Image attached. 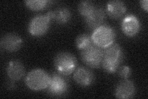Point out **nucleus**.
Returning a JSON list of instances; mask_svg holds the SVG:
<instances>
[{"label":"nucleus","instance_id":"7","mask_svg":"<svg viewBox=\"0 0 148 99\" xmlns=\"http://www.w3.org/2000/svg\"><path fill=\"white\" fill-rule=\"evenodd\" d=\"M51 76V79L47 92L51 96L54 97L61 96L66 93L69 89V85L62 75L58 73H53Z\"/></svg>","mask_w":148,"mask_h":99},{"label":"nucleus","instance_id":"1","mask_svg":"<svg viewBox=\"0 0 148 99\" xmlns=\"http://www.w3.org/2000/svg\"><path fill=\"white\" fill-rule=\"evenodd\" d=\"M124 59V52L118 44H113L104 49L101 66L106 73L114 74L117 72Z\"/></svg>","mask_w":148,"mask_h":99},{"label":"nucleus","instance_id":"16","mask_svg":"<svg viewBox=\"0 0 148 99\" xmlns=\"http://www.w3.org/2000/svg\"><path fill=\"white\" fill-rule=\"evenodd\" d=\"M25 6L33 11H39L48 6L52 1L47 0H28L25 2Z\"/></svg>","mask_w":148,"mask_h":99},{"label":"nucleus","instance_id":"18","mask_svg":"<svg viewBox=\"0 0 148 99\" xmlns=\"http://www.w3.org/2000/svg\"><path fill=\"white\" fill-rule=\"evenodd\" d=\"M92 44L91 37L89 35L82 34L78 35L75 40L76 47L80 50L88 47Z\"/></svg>","mask_w":148,"mask_h":99},{"label":"nucleus","instance_id":"20","mask_svg":"<svg viewBox=\"0 0 148 99\" xmlns=\"http://www.w3.org/2000/svg\"><path fill=\"white\" fill-rule=\"evenodd\" d=\"M147 3H148L147 0H142V1H140V6H141V8L146 12H148Z\"/></svg>","mask_w":148,"mask_h":99},{"label":"nucleus","instance_id":"4","mask_svg":"<svg viewBox=\"0 0 148 99\" xmlns=\"http://www.w3.org/2000/svg\"><path fill=\"white\" fill-rule=\"evenodd\" d=\"M91 37L95 45L105 49L114 44L116 33L112 27L103 24L93 30Z\"/></svg>","mask_w":148,"mask_h":99},{"label":"nucleus","instance_id":"3","mask_svg":"<svg viewBox=\"0 0 148 99\" xmlns=\"http://www.w3.org/2000/svg\"><path fill=\"white\" fill-rule=\"evenodd\" d=\"M54 66L57 73L64 76L72 74L77 66L75 56L68 51H61L54 58Z\"/></svg>","mask_w":148,"mask_h":99},{"label":"nucleus","instance_id":"6","mask_svg":"<svg viewBox=\"0 0 148 99\" xmlns=\"http://www.w3.org/2000/svg\"><path fill=\"white\" fill-rule=\"evenodd\" d=\"M50 19L45 15H37L32 19L28 26V31L31 35L40 37L45 35L49 30Z\"/></svg>","mask_w":148,"mask_h":99},{"label":"nucleus","instance_id":"8","mask_svg":"<svg viewBox=\"0 0 148 99\" xmlns=\"http://www.w3.org/2000/svg\"><path fill=\"white\" fill-rule=\"evenodd\" d=\"M0 45L4 50L9 53H14L21 48L23 40L21 36L15 33H8L1 37Z\"/></svg>","mask_w":148,"mask_h":99},{"label":"nucleus","instance_id":"12","mask_svg":"<svg viewBox=\"0 0 148 99\" xmlns=\"http://www.w3.org/2000/svg\"><path fill=\"white\" fill-rule=\"evenodd\" d=\"M6 73L9 79L12 81H19L25 76L24 65L18 60L9 61L6 68Z\"/></svg>","mask_w":148,"mask_h":99},{"label":"nucleus","instance_id":"15","mask_svg":"<svg viewBox=\"0 0 148 99\" xmlns=\"http://www.w3.org/2000/svg\"><path fill=\"white\" fill-rule=\"evenodd\" d=\"M53 12V19L60 25L66 24L71 21L72 18V12L71 10L66 7L58 8Z\"/></svg>","mask_w":148,"mask_h":99},{"label":"nucleus","instance_id":"13","mask_svg":"<svg viewBox=\"0 0 148 99\" xmlns=\"http://www.w3.org/2000/svg\"><path fill=\"white\" fill-rule=\"evenodd\" d=\"M106 17V12L104 9L96 7L93 12L85 19V22L88 28L94 30L96 28L104 24Z\"/></svg>","mask_w":148,"mask_h":99},{"label":"nucleus","instance_id":"10","mask_svg":"<svg viewBox=\"0 0 148 99\" xmlns=\"http://www.w3.org/2000/svg\"><path fill=\"white\" fill-rule=\"evenodd\" d=\"M121 29L127 37H133L140 32L141 22L136 16L128 15L123 19L121 22Z\"/></svg>","mask_w":148,"mask_h":99},{"label":"nucleus","instance_id":"17","mask_svg":"<svg viewBox=\"0 0 148 99\" xmlns=\"http://www.w3.org/2000/svg\"><path fill=\"white\" fill-rule=\"evenodd\" d=\"M96 7L90 1H82L78 5V11L80 15L85 19L93 12Z\"/></svg>","mask_w":148,"mask_h":99},{"label":"nucleus","instance_id":"2","mask_svg":"<svg viewBox=\"0 0 148 99\" xmlns=\"http://www.w3.org/2000/svg\"><path fill=\"white\" fill-rule=\"evenodd\" d=\"M51 79V76L45 70L35 68L27 74L25 83L27 87L33 91H41L47 89Z\"/></svg>","mask_w":148,"mask_h":99},{"label":"nucleus","instance_id":"14","mask_svg":"<svg viewBox=\"0 0 148 99\" xmlns=\"http://www.w3.org/2000/svg\"><path fill=\"white\" fill-rule=\"evenodd\" d=\"M106 10L110 18L117 19L125 14L127 6L122 1H110L106 4Z\"/></svg>","mask_w":148,"mask_h":99},{"label":"nucleus","instance_id":"11","mask_svg":"<svg viewBox=\"0 0 148 99\" xmlns=\"http://www.w3.org/2000/svg\"><path fill=\"white\" fill-rule=\"evenodd\" d=\"M74 81L80 86L89 87L94 83L95 76L94 73L88 68L79 66L73 72Z\"/></svg>","mask_w":148,"mask_h":99},{"label":"nucleus","instance_id":"5","mask_svg":"<svg viewBox=\"0 0 148 99\" xmlns=\"http://www.w3.org/2000/svg\"><path fill=\"white\" fill-rule=\"evenodd\" d=\"M80 51L82 61L87 66L93 69L101 66L103 58L104 49L92 43L88 47Z\"/></svg>","mask_w":148,"mask_h":99},{"label":"nucleus","instance_id":"19","mask_svg":"<svg viewBox=\"0 0 148 99\" xmlns=\"http://www.w3.org/2000/svg\"><path fill=\"white\" fill-rule=\"evenodd\" d=\"M119 76L123 79H127L130 77L132 71L130 67L128 66H122L120 67L117 71Z\"/></svg>","mask_w":148,"mask_h":99},{"label":"nucleus","instance_id":"9","mask_svg":"<svg viewBox=\"0 0 148 99\" xmlns=\"http://www.w3.org/2000/svg\"><path fill=\"white\" fill-rule=\"evenodd\" d=\"M136 88L134 82L128 79H123L115 87L114 95L117 98L130 99L136 95Z\"/></svg>","mask_w":148,"mask_h":99}]
</instances>
